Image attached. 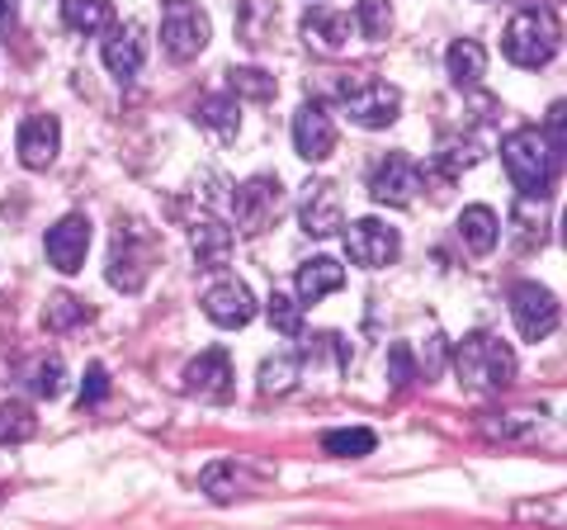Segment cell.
Here are the masks:
<instances>
[{"instance_id": "6da1fadb", "label": "cell", "mask_w": 567, "mask_h": 530, "mask_svg": "<svg viewBox=\"0 0 567 530\" xmlns=\"http://www.w3.org/2000/svg\"><path fill=\"white\" fill-rule=\"evenodd\" d=\"M454 375L464 379L473 394H502V388L516 379V350L492 332H473V337L458 342L454 350Z\"/></svg>"}, {"instance_id": "7a4b0ae2", "label": "cell", "mask_w": 567, "mask_h": 530, "mask_svg": "<svg viewBox=\"0 0 567 530\" xmlns=\"http://www.w3.org/2000/svg\"><path fill=\"white\" fill-rule=\"evenodd\" d=\"M502 162H506V175L516 181V190L525 194H535V200H544L548 190H554V175H558V156L548 152L544 143V133L539 129H516L502 143Z\"/></svg>"}, {"instance_id": "3957f363", "label": "cell", "mask_w": 567, "mask_h": 530, "mask_svg": "<svg viewBox=\"0 0 567 530\" xmlns=\"http://www.w3.org/2000/svg\"><path fill=\"white\" fill-rule=\"evenodd\" d=\"M558 20L548 14L544 6H525L506 20V33H502V52L506 62L525 67V72H535V67H544L548 58L558 52Z\"/></svg>"}, {"instance_id": "277c9868", "label": "cell", "mask_w": 567, "mask_h": 530, "mask_svg": "<svg viewBox=\"0 0 567 530\" xmlns=\"http://www.w3.org/2000/svg\"><path fill=\"white\" fill-rule=\"evenodd\" d=\"M156 261V246H152V227L142 223H123L114 227V246H110V285L123 294H137L147 285V271Z\"/></svg>"}, {"instance_id": "5b68a950", "label": "cell", "mask_w": 567, "mask_h": 530, "mask_svg": "<svg viewBox=\"0 0 567 530\" xmlns=\"http://www.w3.org/2000/svg\"><path fill=\"white\" fill-rule=\"evenodd\" d=\"M208 14L194 6V0H166L162 10V48L171 52L175 62H194L208 48Z\"/></svg>"}, {"instance_id": "8992f818", "label": "cell", "mask_w": 567, "mask_h": 530, "mask_svg": "<svg viewBox=\"0 0 567 530\" xmlns=\"http://www.w3.org/2000/svg\"><path fill=\"white\" fill-rule=\"evenodd\" d=\"M341 110L350 123L360 129H388L402 110V95L398 85H383V81H341Z\"/></svg>"}, {"instance_id": "52a82bcc", "label": "cell", "mask_w": 567, "mask_h": 530, "mask_svg": "<svg viewBox=\"0 0 567 530\" xmlns=\"http://www.w3.org/2000/svg\"><path fill=\"white\" fill-rule=\"evenodd\" d=\"M402 252V237H398V227L393 223H383V218H360V223H350V233H346V256L354 265H369V271H379V265H393Z\"/></svg>"}, {"instance_id": "ba28073f", "label": "cell", "mask_w": 567, "mask_h": 530, "mask_svg": "<svg viewBox=\"0 0 567 530\" xmlns=\"http://www.w3.org/2000/svg\"><path fill=\"white\" fill-rule=\"evenodd\" d=\"M416 190H421V166L406 152H388L379 162V171L369 175V194H374V204H388V208L412 204Z\"/></svg>"}, {"instance_id": "9c48e42d", "label": "cell", "mask_w": 567, "mask_h": 530, "mask_svg": "<svg viewBox=\"0 0 567 530\" xmlns=\"http://www.w3.org/2000/svg\"><path fill=\"white\" fill-rule=\"evenodd\" d=\"M298 223H303L308 237H331L346 227V200L331 181H312L303 185V200H298Z\"/></svg>"}, {"instance_id": "30bf717a", "label": "cell", "mask_w": 567, "mask_h": 530, "mask_svg": "<svg viewBox=\"0 0 567 530\" xmlns=\"http://www.w3.org/2000/svg\"><path fill=\"white\" fill-rule=\"evenodd\" d=\"M511 317H516L525 342H544L548 332L558 327V298L548 294L544 285H529L525 279V285L511 289Z\"/></svg>"}, {"instance_id": "8fae6325", "label": "cell", "mask_w": 567, "mask_h": 530, "mask_svg": "<svg viewBox=\"0 0 567 530\" xmlns=\"http://www.w3.org/2000/svg\"><path fill=\"white\" fill-rule=\"evenodd\" d=\"M284 208V190L275 175H256V181H246L233 200V214H237V227L246 233H260V227H270L275 214Z\"/></svg>"}, {"instance_id": "7c38bea8", "label": "cell", "mask_w": 567, "mask_h": 530, "mask_svg": "<svg viewBox=\"0 0 567 530\" xmlns=\"http://www.w3.org/2000/svg\"><path fill=\"white\" fill-rule=\"evenodd\" d=\"M185 388L194 398H208V402H223L233 398V356H227L223 346L204 350V356H194L185 365Z\"/></svg>"}, {"instance_id": "4fadbf2b", "label": "cell", "mask_w": 567, "mask_h": 530, "mask_svg": "<svg viewBox=\"0 0 567 530\" xmlns=\"http://www.w3.org/2000/svg\"><path fill=\"white\" fill-rule=\"evenodd\" d=\"M58 147H62V123L52 114H29L20 123V137H14V152L29 171H48L58 162Z\"/></svg>"}, {"instance_id": "5bb4252c", "label": "cell", "mask_w": 567, "mask_h": 530, "mask_svg": "<svg viewBox=\"0 0 567 530\" xmlns=\"http://www.w3.org/2000/svg\"><path fill=\"white\" fill-rule=\"evenodd\" d=\"M204 317L213 327H246L256 317V294L241 279H218L213 289H204Z\"/></svg>"}, {"instance_id": "9a60e30c", "label": "cell", "mask_w": 567, "mask_h": 530, "mask_svg": "<svg viewBox=\"0 0 567 530\" xmlns=\"http://www.w3.org/2000/svg\"><path fill=\"white\" fill-rule=\"evenodd\" d=\"M331 147H336V123L322 104L308 100L303 110L293 114V152L303 156V162H327Z\"/></svg>"}, {"instance_id": "2e32d148", "label": "cell", "mask_w": 567, "mask_h": 530, "mask_svg": "<svg viewBox=\"0 0 567 530\" xmlns=\"http://www.w3.org/2000/svg\"><path fill=\"white\" fill-rule=\"evenodd\" d=\"M85 252H91V223H85L81 214H66L58 227L48 233V261L58 265L62 275H76Z\"/></svg>"}, {"instance_id": "e0dca14e", "label": "cell", "mask_w": 567, "mask_h": 530, "mask_svg": "<svg viewBox=\"0 0 567 530\" xmlns=\"http://www.w3.org/2000/svg\"><path fill=\"white\" fill-rule=\"evenodd\" d=\"M100 58H104V67H110V77L133 81L142 72V58H147V43H142V33L133 24H114L110 39H104V48H100Z\"/></svg>"}, {"instance_id": "ac0fdd59", "label": "cell", "mask_w": 567, "mask_h": 530, "mask_svg": "<svg viewBox=\"0 0 567 530\" xmlns=\"http://www.w3.org/2000/svg\"><path fill=\"white\" fill-rule=\"evenodd\" d=\"M350 14L346 10H331V6H308L303 10V39L317 48V52H341L350 43Z\"/></svg>"}, {"instance_id": "d6986e66", "label": "cell", "mask_w": 567, "mask_h": 530, "mask_svg": "<svg viewBox=\"0 0 567 530\" xmlns=\"http://www.w3.org/2000/svg\"><path fill=\"white\" fill-rule=\"evenodd\" d=\"M336 289H346V265L341 261H331V256L303 261V271H298V298H303V304H317V298H327Z\"/></svg>"}, {"instance_id": "ffe728a7", "label": "cell", "mask_w": 567, "mask_h": 530, "mask_svg": "<svg viewBox=\"0 0 567 530\" xmlns=\"http://www.w3.org/2000/svg\"><path fill=\"white\" fill-rule=\"evenodd\" d=\"M458 237H464V246L473 256H487L496 246V237H502V218H496V208L468 204L464 214H458Z\"/></svg>"}, {"instance_id": "44dd1931", "label": "cell", "mask_w": 567, "mask_h": 530, "mask_svg": "<svg viewBox=\"0 0 567 530\" xmlns=\"http://www.w3.org/2000/svg\"><path fill=\"white\" fill-rule=\"evenodd\" d=\"M445 67H450V81L454 85L473 91V85L487 77V48L477 43V39H454L450 52H445Z\"/></svg>"}, {"instance_id": "7402d4cb", "label": "cell", "mask_w": 567, "mask_h": 530, "mask_svg": "<svg viewBox=\"0 0 567 530\" xmlns=\"http://www.w3.org/2000/svg\"><path fill=\"white\" fill-rule=\"evenodd\" d=\"M189 246L204 265H223L227 256H233V227L218 223V218H199L189 227Z\"/></svg>"}, {"instance_id": "603a6c76", "label": "cell", "mask_w": 567, "mask_h": 530, "mask_svg": "<svg viewBox=\"0 0 567 530\" xmlns=\"http://www.w3.org/2000/svg\"><path fill=\"white\" fill-rule=\"evenodd\" d=\"M62 24L71 33H100L114 24V6L110 0H62Z\"/></svg>"}, {"instance_id": "cb8c5ba5", "label": "cell", "mask_w": 567, "mask_h": 530, "mask_svg": "<svg viewBox=\"0 0 567 530\" xmlns=\"http://www.w3.org/2000/svg\"><path fill=\"white\" fill-rule=\"evenodd\" d=\"M194 119H199L213 137H237V123H241L237 95H227V91H223V95H204L199 110H194Z\"/></svg>"}, {"instance_id": "d4e9b609", "label": "cell", "mask_w": 567, "mask_h": 530, "mask_svg": "<svg viewBox=\"0 0 567 530\" xmlns=\"http://www.w3.org/2000/svg\"><path fill=\"white\" fill-rule=\"evenodd\" d=\"M379 436L369 427H346V431H327L322 436V450L336 455V459H360V455H374Z\"/></svg>"}, {"instance_id": "484cf974", "label": "cell", "mask_w": 567, "mask_h": 530, "mask_svg": "<svg viewBox=\"0 0 567 530\" xmlns=\"http://www.w3.org/2000/svg\"><path fill=\"white\" fill-rule=\"evenodd\" d=\"M62 379H66V369H62L58 356H39V360H29V369H24V388L33 398H58Z\"/></svg>"}, {"instance_id": "4316f807", "label": "cell", "mask_w": 567, "mask_h": 530, "mask_svg": "<svg viewBox=\"0 0 567 530\" xmlns=\"http://www.w3.org/2000/svg\"><path fill=\"white\" fill-rule=\"evenodd\" d=\"M33 431H39V417L29 402H0V446H20Z\"/></svg>"}, {"instance_id": "83f0119b", "label": "cell", "mask_w": 567, "mask_h": 530, "mask_svg": "<svg viewBox=\"0 0 567 530\" xmlns=\"http://www.w3.org/2000/svg\"><path fill=\"white\" fill-rule=\"evenodd\" d=\"M350 24L360 29V39L379 43V39H388V33H393V10H388L383 0H360V6H354V14H350Z\"/></svg>"}, {"instance_id": "f1b7e54d", "label": "cell", "mask_w": 567, "mask_h": 530, "mask_svg": "<svg viewBox=\"0 0 567 530\" xmlns=\"http://www.w3.org/2000/svg\"><path fill=\"white\" fill-rule=\"evenodd\" d=\"M275 29V0H246L241 6V43L246 48H260Z\"/></svg>"}, {"instance_id": "f546056e", "label": "cell", "mask_w": 567, "mask_h": 530, "mask_svg": "<svg viewBox=\"0 0 567 530\" xmlns=\"http://www.w3.org/2000/svg\"><path fill=\"white\" fill-rule=\"evenodd\" d=\"M227 95H246V100H275V77L260 67H237L227 72Z\"/></svg>"}, {"instance_id": "4dcf8cb0", "label": "cell", "mask_w": 567, "mask_h": 530, "mask_svg": "<svg viewBox=\"0 0 567 530\" xmlns=\"http://www.w3.org/2000/svg\"><path fill=\"white\" fill-rule=\"evenodd\" d=\"M199 483H204V492H208L213 502H233L237 492H241V473L227 465V459H218V465H208V469H204V479H199Z\"/></svg>"}, {"instance_id": "1f68e13d", "label": "cell", "mask_w": 567, "mask_h": 530, "mask_svg": "<svg viewBox=\"0 0 567 530\" xmlns=\"http://www.w3.org/2000/svg\"><path fill=\"white\" fill-rule=\"evenodd\" d=\"M265 313H270V327L284 332V337H298V332H303V304L289 298V294H270Z\"/></svg>"}, {"instance_id": "d6a6232c", "label": "cell", "mask_w": 567, "mask_h": 530, "mask_svg": "<svg viewBox=\"0 0 567 530\" xmlns=\"http://www.w3.org/2000/svg\"><path fill=\"white\" fill-rule=\"evenodd\" d=\"M85 308H81V298H71V294H52L48 304H43V327L48 332H66L71 323H81Z\"/></svg>"}, {"instance_id": "836d02e7", "label": "cell", "mask_w": 567, "mask_h": 530, "mask_svg": "<svg viewBox=\"0 0 567 530\" xmlns=\"http://www.w3.org/2000/svg\"><path fill=\"white\" fill-rule=\"evenodd\" d=\"M298 379V360H265L260 365V394H289Z\"/></svg>"}, {"instance_id": "e575fe53", "label": "cell", "mask_w": 567, "mask_h": 530, "mask_svg": "<svg viewBox=\"0 0 567 530\" xmlns=\"http://www.w3.org/2000/svg\"><path fill=\"white\" fill-rule=\"evenodd\" d=\"M388 360H393V388H406V384L416 379V375H412V350H406L402 342L388 350Z\"/></svg>"}, {"instance_id": "d590c367", "label": "cell", "mask_w": 567, "mask_h": 530, "mask_svg": "<svg viewBox=\"0 0 567 530\" xmlns=\"http://www.w3.org/2000/svg\"><path fill=\"white\" fill-rule=\"evenodd\" d=\"M110 394V375H104V365H91L85 369V388H81V402H100Z\"/></svg>"}, {"instance_id": "8d00e7d4", "label": "cell", "mask_w": 567, "mask_h": 530, "mask_svg": "<svg viewBox=\"0 0 567 530\" xmlns=\"http://www.w3.org/2000/svg\"><path fill=\"white\" fill-rule=\"evenodd\" d=\"M14 14H20V0H0V33L14 24Z\"/></svg>"}]
</instances>
